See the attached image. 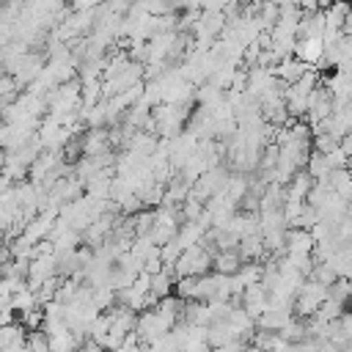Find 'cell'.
<instances>
[{"instance_id": "cell-2", "label": "cell", "mask_w": 352, "mask_h": 352, "mask_svg": "<svg viewBox=\"0 0 352 352\" xmlns=\"http://www.w3.org/2000/svg\"><path fill=\"white\" fill-rule=\"evenodd\" d=\"M47 346H50V352H74L77 341H74L72 330L66 327V330H60V333H52V336H47Z\"/></svg>"}, {"instance_id": "cell-4", "label": "cell", "mask_w": 352, "mask_h": 352, "mask_svg": "<svg viewBox=\"0 0 352 352\" xmlns=\"http://www.w3.org/2000/svg\"><path fill=\"white\" fill-rule=\"evenodd\" d=\"M102 352H107V349H102Z\"/></svg>"}, {"instance_id": "cell-3", "label": "cell", "mask_w": 352, "mask_h": 352, "mask_svg": "<svg viewBox=\"0 0 352 352\" xmlns=\"http://www.w3.org/2000/svg\"><path fill=\"white\" fill-rule=\"evenodd\" d=\"M74 352H102V346L96 344V341H91V338H85L80 346H74Z\"/></svg>"}, {"instance_id": "cell-1", "label": "cell", "mask_w": 352, "mask_h": 352, "mask_svg": "<svg viewBox=\"0 0 352 352\" xmlns=\"http://www.w3.org/2000/svg\"><path fill=\"white\" fill-rule=\"evenodd\" d=\"M234 338V330L226 319H214L206 324V344L209 346H220V344H228Z\"/></svg>"}]
</instances>
